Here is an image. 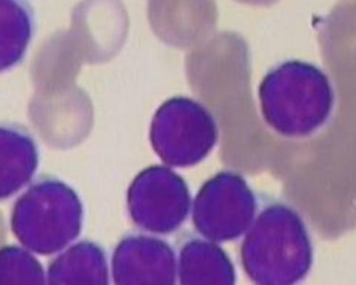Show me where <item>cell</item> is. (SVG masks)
<instances>
[{
  "label": "cell",
  "instance_id": "3957f363",
  "mask_svg": "<svg viewBox=\"0 0 356 285\" xmlns=\"http://www.w3.org/2000/svg\"><path fill=\"white\" fill-rule=\"evenodd\" d=\"M83 205L56 176L42 175L13 204L10 229L24 248L42 256L58 254L81 236Z\"/></svg>",
  "mask_w": 356,
  "mask_h": 285
},
{
  "label": "cell",
  "instance_id": "7a4b0ae2",
  "mask_svg": "<svg viewBox=\"0 0 356 285\" xmlns=\"http://www.w3.org/2000/svg\"><path fill=\"white\" fill-rule=\"evenodd\" d=\"M259 98L264 121L286 139L318 135L330 125L336 110V90L327 73L301 60L273 67L259 85Z\"/></svg>",
  "mask_w": 356,
  "mask_h": 285
},
{
  "label": "cell",
  "instance_id": "52a82bcc",
  "mask_svg": "<svg viewBox=\"0 0 356 285\" xmlns=\"http://www.w3.org/2000/svg\"><path fill=\"white\" fill-rule=\"evenodd\" d=\"M112 275L115 285H177V253L158 236L127 234L113 253Z\"/></svg>",
  "mask_w": 356,
  "mask_h": 285
},
{
  "label": "cell",
  "instance_id": "7c38bea8",
  "mask_svg": "<svg viewBox=\"0 0 356 285\" xmlns=\"http://www.w3.org/2000/svg\"><path fill=\"white\" fill-rule=\"evenodd\" d=\"M0 285H46L43 265L24 247H1Z\"/></svg>",
  "mask_w": 356,
  "mask_h": 285
},
{
  "label": "cell",
  "instance_id": "30bf717a",
  "mask_svg": "<svg viewBox=\"0 0 356 285\" xmlns=\"http://www.w3.org/2000/svg\"><path fill=\"white\" fill-rule=\"evenodd\" d=\"M46 285H111L106 250L90 240L71 245L48 263Z\"/></svg>",
  "mask_w": 356,
  "mask_h": 285
},
{
  "label": "cell",
  "instance_id": "9c48e42d",
  "mask_svg": "<svg viewBox=\"0 0 356 285\" xmlns=\"http://www.w3.org/2000/svg\"><path fill=\"white\" fill-rule=\"evenodd\" d=\"M180 285H236V269L218 242L188 236L178 254Z\"/></svg>",
  "mask_w": 356,
  "mask_h": 285
},
{
  "label": "cell",
  "instance_id": "ba28073f",
  "mask_svg": "<svg viewBox=\"0 0 356 285\" xmlns=\"http://www.w3.org/2000/svg\"><path fill=\"white\" fill-rule=\"evenodd\" d=\"M39 165V144L33 133L20 123H0V202L29 185Z\"/></svg>",
  "mask_w": 356,
  "mask_h": 285
},
{
  "label": "cell",
  "instance_id": "8992f818",
  "mask_svg": "<svg viewBox=\"0 0 356 285\" xmlns=\"http://www.w3.org/2000/svg\"><path fill=\"white\" fill-rule=\"evenodd\" d=\"M191 207L188 184L165 165H152L140 171L127 190L129 217L148 233H175L186 223Z\"/></svg>",
  "mask_w": 356,
  "mask_h": 285
},
{
  "label": "cell",
  "instance_id": "277c9868",
  "mask_svg": "<svg viewBox=\"0 0 356 285\" xmlns=\"http://www.w3.org/2000/svg\"><path fill=\"white\" fill-rule=\"evenodd\" d=\"M219 129L211 113L188 98L166 100L154 114L150 142L161 160L172 167L202 162L215 148Z\"/></svg>",
  "mask_w": 356,
  "mask_h": 285
},
{
  "label": "cell",
  "instance_id": "5b68a950",
  "mask_svg": "<svg viewBox=\"0 0 356 285\" xmlns=\"http://www.w3.org/2000/svg\"><path fill=\"white\" fill-rule=\"evenodd\" d=\"M259 208L257 194L242 175L220 171L197 192L193 225L199 236L211 242H232L246 234Z\"/></svg>",
  "mask_w": 356,
  "mask_h": 285
},
{
  "label": "cell",
  "instance_id": "8fae6325",
  "mask_svg": "<svg viewBox=\"0 0 356 285\" xmlns=\"http://www.w3.org/2000/svg\"><path fill=\"white\" fill-rule=\"evenodd\" d=\"M31 0H0V73L22 64L35 33Z\"/></svg>",
  "mask_w": 356,
  "mask_h": 285
},
{
  "label": "cell",
  "instance_id": "6da1fadb",
  "mask_svg": "<svg viewBox=\"0 0 356 285\" xmlns=\"http://www.w3.org/2000/svg\"><path fill=\"white\" fill-rule=\"evenodd\" d=\"M243 270L253 285H301L315 263V245L300 211L270 200L257 211L240 247Z\"/></svg>",
  "mask_w": 356,
  "mask_h": 285
}]
</instances>
